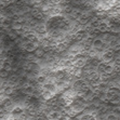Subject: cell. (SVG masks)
<instances>
[{
    "label": "cell",
    "mask_w": 120,
    "mask_h": 120,
    "mask_svg": "<svg viewBox=\"0 0 120 120\" xmlns=\"http://www.w3.org/2000/svg\"><path fill=\"white\" fill-rule=\"evenodd\" d=\"M114 55H115V52L108 47L103 53L101 54V60L104 62H112L114 60Z\"/></svg>",
    "instance_id": "obj_1"
},
{
    "label": "cell",
    "mask_w": 120,
    "mask_h": 120,
    "mask_svg": "<svg viewBox=\"0 0 120 120\" xmlns=\"http://www.w3.org/2000/svg\"><path fill=\"white\" fill-rule=\"evenodd\" d=\"M88 37V34H87V30H86V28H82V29H77V30L74 33V39L76 41H82V40Z\"/></svg>",
    "instance_id": "obj_2"
},
{
    "label": "cell",
    "mask_w": 120,
    "mask_h": 120,
    "mask_svg": "<svg viewBox=\"0 0 120 120\" xmlns=\"http://www.w3.org/2000/svg\"><path fill=\"white\" fill-rule=\"evenodd\" d=\"M45 116H47V119L59 120L62 118V112H60V110H56V109H51L48 114H45Z\"/></svg>",
    "instance_id": "obj_3"
},
{
    "label": "cell",
    "mask_w": 120,
    "mask_h": 120,
    "mask_svg": "<svg viewBox=\"0 0 120 120\" xmlns=\"http://www.w3.org/2000/svg\"><path fill=\"white\" fill-rule=\"evenodd\" d=\"M42 89L49 90V91H51V92H53V93L57 92V88H56L55 83H54V82H52L50 79H47V81L42 84Z\"/></svg>",
    "instance_id": "obj_4"
},
{
    "label": "cell",
    "mask_w": 120,
    "mask_h": 120,
    "mask_svg": "<svg viewBox=\"0 0 120 120\" xmlns=\"http://www.w3.org/2000/svg\"><path fill=\"white\" fill-rule=\"evenodd\" d=\"M69 14V16L71 19H75V20H78L79 17L81 16V14H82V10L79 8H71L70 9V11L68 12Z\"/></svg>",
    "instance_id": "obj_5"
},
{
    "label": "cell",
    "mask_w": 120,
    "mask_h": 120,
    "mask_svg": "<svg viewBox=\"0 0 120 120\" xmlns=\"http://www.w3.org/2000/svg\"><path fill=\"white\" fill-rule=\"evenodd\" d=\"M11 115L12 116H15V117H19L20 118L24 112H25V109L23 108L22 106H13V108L11 109Z\"/></svg>",
    "instance_id": "obj_6"
},
{
    "label": "cell",
    "mask_w": 120,
    "mask_h": 120,
    "mask_svg": "<svg viewBox=\"0 0 120 120\" xmlns=\"http://www.w3.org/2000/svg\"><path fill=\"white\" fill-rule=\"evenodd\" d=\"M34 31L37 34V35H45L47 34V26H45L43 24H38L36 27H34Z\"/></svg>",
    "instance_id": "obj_7"
},
{
    "label": "cell",
    "mask_w": 120,
    "mask_h": 120,
    "mask_svg": "<svg viewBox=\"0 0 120 120\" xmlns=\"http://www.w3.org/2000/svg\"><path fill=\"white\" fill-rule=\"evenodd\" d=\"M98 30L101 33H106V31H109V26L107 24V19H104V20H101L100 25H98Z\"/></svg>",
    "instance_id": "obj_8"
},
{
    "label": "cell",
    "mask_w": 120,
    "mask_h": 120,
    "mask_svg": "<svg viewBox=\"0 0 120 120\" xmlns=\"http://www.w3.org/2000/svg\"><path fill=\"white\" fill-rule=\"evenodd\" d=\"M38 47V45L35 43V42H31V41H27L25 43V47H24V51H26V52H34V51L36 50V48Z\"/></svg>",
    "instance_id": "obj_9"
},
{
    "label": "cell",
    "mask_w": 120,
    "mask_h": 120,
    "mask_svg": "<svg viewBox=\"0 0 120 120\" xmlns=\"http://www.w3.org/2000/svg\"><path fill=\"white\" fill-rule=\"evenodd\" d=\"M12 23H13V21H12L11 17L4 16L2 19V21H1V28H10Z\"/></svg>",
    "instance_id": "obj_10"
},
{
    "label": "cell",
    "mask_w": 120,
    "mask_h": 120,
    "mask_svg": "<svg viewBox=\"0 0 120 120\" xmlns=\"http://www.w3.org/2000/svg\"><path fill=\"white\" fill-rule=\"evenodd\" d=\"M14 89H15V88H14L12 84H10V86H7V87H4L2 89L3 94L6 95V96H11V95L13 94V92H14Z\"/></svg>",
    "instance_id": "obj_11"
},
{
    "label": "cell",
    "mask_w": 120,
    "mask_h": 120,
    "mask_svg": "<svg viewBox=\"0 0 120 120\" xmlns=\"http://www.w3.org/2000/svg\"><path fill=\"white\" fill-rule=\"evenodd\" d=\"M25 61L31 62V63H37V62H38V59L35 56V54H34L33 52H29L27 55H25Z\"/></svg>",
    "instance_id": "obj_12"
},
{
    "label": "cell",
    "mask_w": 120,
    "mask_h": 120,
    "mask_svg": "<svg viewBox=\"0 0 120 120\" xmlns=\"http://www.w3.org/2000/svg\"><path fill=\"white\" fill-rule=\"evenodd\" d=\"M34 54H35V56H36L37 59H42L43 57V55H45V51L42 50V48H36V50L34 51Z\"/></svg>",
    "instance_id": "obj_13"
},
{
    "label": "cell",
    "mask_w": 120,
    "mask_h": 120,
    "mask_svg": "<svg viewBox=\"0 0 120 120\" xmlns=\"http://www.w3.org/2000/svg\"><path fill=\"white\" fill-rule=\"evenodd\" d=\"M108 103L112 104V105H119L120 104V95H115L114 98H109Z\"/></svg>",
    "instance_id": "obj_14"
},
{
    "label": "cell",
    "mask_w": 120,
    "mask_h": 120,
    "mask_svg": "<svg viewBox=\"0 0 120 120\" xmlns=\"http://www.w3.org/2000/svg\"><path fill=\"white\" fill-rule=\"evenodd\" d=\"M47 79H48V77L45 75H37V77H36V80L38 82V84H41V86L47 81Z\"/></svg>",
    "instance_id": "obj_15"
},
{
    "label": "cell",
    "mask_w": 120,
    "mask_h": 120,
    "mask_svg": "<svg viewBox=\"0 0 120 120\" xmlns=\"http://www.w3.org/2000/svg\"><path fill=\"white\" fill-rule=\"evenodd\" d=\"M25 26V23H21V22H13L12 23V29H20V28H23Z\"/></svg>",
    "instance_id": "obj_16"
},
{
    "label": "cell",
    "mask_w": 120,
    "mask_h": 120,
    "mask_svg": "<svg viewBox=\"0 0 120 120\" xmlns=\"http://www.w3.org/2000/svg\"><path fill=\"white\" fill-rule=\"evenodd\" d=\"M12 65H13V64H11V63H7V62H3L2 68H3V69H6V70H8L9 73H10V71H12Z\"/></svg>",
    "instance_id": "obj_17"
},
{
    "label": "cell",
    "mask_w": 120,
    "mask_h": 120,
    "mask_svg": "<svg viewBox=\"0 0 120 120\" xmlns=\"http://www.w3.org/2000/svg\"><path fill=\"white\" fill-rule=\"evenodd\" d=\"M109 48H110L114 52H119V51H120V42L117 41L115 45H112V47H109Z\"/></svg>",
    "instance_id": "obj_18"
},
{
    "label": "cell",
    "mask_w": 120,
    "mask_h": 120,
    "mask_svg": "<svg viewBox=\"0 0 120 120\" xmlns=\"http://www.w3.org/2000/svg\"><path fill=\"white\" fill-rule=\"evenodd\" d=\"M8 77H9V71L3 69L1 67V69H0V78H8Z\"/></svg>",
    "instance_id": "obj_19"
},
{
    "label": "cell",
    "mask_w": 120,
    "mask_h": 120,
    "mask_svg": "<svg viewBox=\"0 0 120 120\" xmlns=\"http://www.w3.org/2000/svg\"><path fill=\"white\" fill-rule=\"evenodd\" d=\"M105 116H106L105 118H106L107 120H116V119H118L117 116H116L114 112H109V114H106Z\"/></svg>",
    "instance_id": "obj_20"
},
{
    "label": "cell",
    "mask_w": 120,
    "mask_h": 120,
    "mask_svg": "<svg viewBox=\"0 0 120 120\" xmlns=\"http://www.w3.org/2000/svg\"><path fill=\"white\" fill-rule=\"evenodd\" d=\"M112 112H114L116 116H117V118L119 119L120 118V106H116L114 107V108L112 109Z\"/></svg>",
    "instance_id": "obj_21"
},
{
    "label": "cell",
    "mask_w": 120,
    "mask_h": 120,
    "mask_svg": "<svg viewBox=\"0 0 120 120\" xmlns=\"http://www.w3.org/2000/svg\"><path fill=\"white\" fill-rule=\"evenodd\" d=\"M112 8H119L120 7V0H112Z\"/></svg>",
    "instance_id": "obj_22"
},
{
    "label": "cell",
    "mask_w": 120,
    "mask_h": 120,
    "mask_svg": "<svg viewBox=\"0 0 120 120\" xmlns=\"http://www.w3.org/2000/svg\"><path fill=\"white\" fill-rule=\"evenodd\" d=\"M54 1H56V2H57V3H59V2H61V1H62V0H54Z\"/></svg>",
    "instance_id": "obj_23"
},
{
    "label": "cell",
    "mask_w": 120,
    "mask_h": 120,
    "mask_svg": "<svg viewBox=\"0 0 120 120\" xmlns=\"http://www.w3.org/2000/svg\"><path fill=\"white\" fill-rule=\"evenodd\" d=\"M118 37H119V38H120V33H118Z\"/></svg>",
    "instance_id": "obj_24"
}]
</instances>
